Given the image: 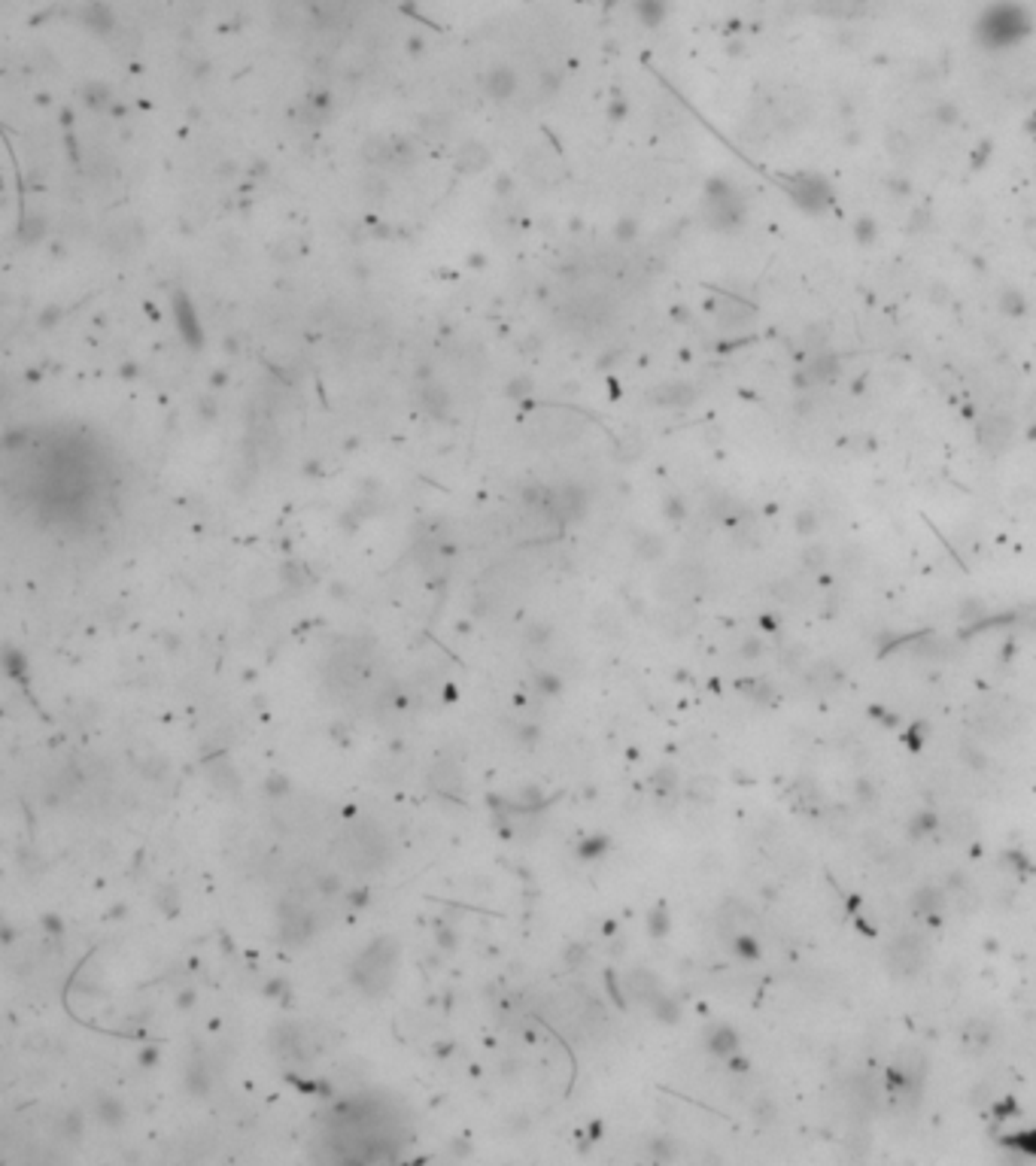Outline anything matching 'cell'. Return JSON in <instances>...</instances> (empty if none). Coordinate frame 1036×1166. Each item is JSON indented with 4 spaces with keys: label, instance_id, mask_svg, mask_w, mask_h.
I'll use <instances>...</instances> for the list:
<instances>
[{
    "label": "cell",
    "instance_id": "6da1fadb",
    "mask_svg": "<svg viewBox=\"0 0 1036 1166\" xmlns=\"http://www.w3.org/2000/svg\"><path fill=\"white\" fill-rule=\"evenodd\" d=\"M927 957H930L927 939L915 936V932H906V936H900L888 947V957L884 960H888V969L894 972L896 978H906V975L921 972V966L927 963Z\"/></svg>",
    "mask_w": 1036,
    "mask_h": 1166
},
{
    "label": "cell",
    "instance_id": "7a4b0ae2",
    "mask_svg": "<svg viewBox=\"0 0 1036 1166\" xmlns=\"http://www.w3.org/2000/svg\"><path fill=\"white\" fill-rule=\"evenodd\" d=\"M790 195L806 210H821L830 201V189L821 180H815V176H796L794 185H790Z\"/></svg>",
    "mask_w": 1036,
    "mask_h": 1166
},
{
    "label": "cell",
    "instance_id": "3957f363",
    "mask_svg": "<svg viewBox=\"0 0 1036 1166\" xmlns=\"http://www.w3.org/2000/svg\"><path fill=\"white\" fill-rule=\"evenodd\" d=\"M988 1045H991V1026H988L985 1020H969V1024L963 1026V1048H967L969 1054H982Z\"/></svg>",
    "mask_w": 1036,
    "mask_h": 1166
},
{
    "label": "cell",
    "instance_id": "277c9868",
    "mask_svg": "<svg viewBox=\"0 0 1036 1166\" xmlns=\"http://www.w3.org/2000/svg\"><path fill=\"white\" fill-rule=\"evenodd\" d=\"M809 684L817 687V690H833V687L842 684V672L833 666V662H817V666L809 672Z\"/></svg>",
    "mask_w": 1036,
    "mask_h": 1166
},
{
    "label": "cell",
    "instance_id": "5b68a950",
    "mask_svg": "<svg viewBox=\"0 0 1036 1166\" xmlns=\"http://www.w3.org/2000/svg\"><path fill=\"white\" fill-rule=\"evenodd\" d=\"M939 905H942V893L936 890V887H921V890L912 896V905H909V909L918 914V918H927V914H933Z\"/></svg>",
    "mask_w": 1036,
    "mask_h": 1166
},
{
    "label": "cell",
    "instance_id": "8992f818",
    "mask_svg": "<svg viewBox=\"0 0 1036 1166\" xmlns=\"http://www.w3.org/2000/svg\"><path fill=\"white\" fill-rule=\"evenodd\" d=\"M1012 435V426L1006 420H988L985 428H982V441L985 443H1006V437Z\"/></svg>",
    "mask_w": 1036,
    "mask_h": 1166
},
{
    "label": "cell",
    "instance_id": "52a82bcc",
    "mask_svg": "<svg viewBox=\"0 0 1036 1166\" xmlns=\"http://www.w3.org/2000/svg\"><path fill=\"white\" fill-rule=\"evenodd\" d=\"M1012 1145H1018L1021 1151H1027V1155L1036 1157V1130H1027V1133H1021V1136H1015Z\"/></svg>",
    "mask_w": 1036,
    "mask_h": 1166
},
{
    "label": "cell",
    "instance_id": "ba28073f",
    "mask_svg": "<svg viewBox=\"0 0 1036 1166\" xmlns=\"http://www.w3.org/2000/svg\"><path fill=\"white\" fill-rule=\"evenodd\" d=\"M715 1048L717 1051H732V1048H736V1033L721 1030V1036H715Z\"/></svg>",
    "mask_w": 1036,
    "mask_h": 1166
}]
</instances>
